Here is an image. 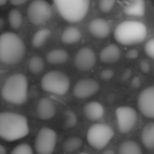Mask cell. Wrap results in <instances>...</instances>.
<instances>
[{
    "label": "cell",
    "instance_id": "6da1fadb",
    "mask_svg": "<svg viewBox=\"0 0 154 154\" xmlns=\"http://www.w3.org/2000/svg\"><path fill=\"white\" fill-rule=\"evenodd\" d=\"M30 132L28 119L24 115L14 112L0 113V138L15 141L26 137Z\"/></svg>",
    "mask_w": 154,
    "mask_h": 154
},
{
    "label": "cell",
    "instance_id": "7a4b0ae2",
    "mask_svg": "<svg viewBox=\"0 0 154 154\" xmlns=\"http://www.w3.org/2000/svg\"><path fill=\"white\" fill-rule=\"evenodd\" d=\"M26 55V45L16 33L0 34V61L7 66L17 64Z\"/></svg>",
    "mask_w": 154,
    "mask_h": 154
},
{
    "label": "cell",
    "instance_id": "3957f363",
    "mask_svg": "<svg viewBox=\"0 0 154 154\" xmlns=\"http://www.w3.org/2000/svg\"><path fill=\"white\" fill-rule=\"evenodd\" d=\"M2 98L12 105H22L28 100L29 82L26 75L15 73L8 77L1 89Z\"/></svg>",
    "mask_w": 154,
    "mask_h": 154
},
{
    "label": "cell",
    "instance_id": "277c9868",
    "mask_svg": "<svg viewBox=\"0 0 154 154\" xmlns=\"http://www.w3.org/2000/svg\"><path fill=\"white\" fill-rule=\"evenodd\" d=\"M148 35L146 24L136 20H125L117 24L114 30V38L122 45H134L141 43Z\"/></svg>",
    "mask_w": 154,
    "mask_h": 154
},
{
    "label": "cell",
    "instance_id": "5b68a950",
    "mask_svg": "<svg viewBox=\"0 0 154 154\" xmlns=\"http://www.w3.org/2000/svg\"><path fill=\"white\" fill-rule=\"evenodd\" d=\"M53 3L66 21L76 23L88 15L91 0H53Z\"/></svg>",
    "mask_w": 154,
    "mask_h": 154
},
{
    "label": "cell",
    "instance_id": "8992f818",
    "mask_svg": "<svg viewBox=\"0 0 154 154\" xmlns=\"http://www.w3.org/2000/svg\"><path fill=\"white\" fill-rule=\"evenodd\" d=\"M41 88L45 92L56 96H63L69 92L71 82L66 74L60 71H51L41 78Z\"/></svg>",
    "mask_w": 154,
    "mask_h": 154
},
{
    "label": "cell",
    "instance_id": "52a82bcc",
    "mask_svg": "<svg viewBox=\"0 0 154 154\" xmlns=\"http://www.w3.org/2000/svg\"><path fill=\"white\" fill-rule=\"evenodd\" d=\"M114 136V130L107 124H95L87 132V140L94 149H103Z\"/></svg>",
    "mask_w": 154,
    "mask_h": 154
},
{
    "label": "cell",
    "instance_id": "ba28073f",
    "mask_svg": "<svg viewBox=\"0 0 154 154\" xmlns=\"http://www.w3.org/2000/svg\"><path fill=\"white\" fill-rule=\"evenodd\" d=\"M26 16L35 26L45 24L52 17V7L47 0H33L29 5Z\"/></svg>",
    "mask_w": 154,
    "mask_h": 154
},
{
    "label": "cell",
    "instance_id": "9c48e42d",
    "mask_svg": "<svg viewBox=\"0 0 154 154\" xmlns=\"http://www.w3.org/2000/svg\"><path fill=\"white\" fill-rule=\"evenodd\" d=\"M57 143V134L51 128H42L37 133L35 149L38 154H53Z\"/></svg>",
    "mask_w": 154,
    "mask_h": 154
},
{
    "label": "cell",
    "instance_id": "30bf717a",
    "mask_svg": "<svg viewBox=\"0 0 154 154\" xmlns=\"http://www.w3.org/2000/svg\"><path fill=\"white\" fill-rule=\"evenodd\" d=\"M117 128L120 133L126 134L134 129L137 122V112L129 106H120L115 111Z\"/></svg>",
    "mask_w": 154,
    "mask_h": 154
},
{
    "label": "cell",
    "instance_id": "8fae6325",
    "mask_svg": "<svg viewBox=\"0 0 154 154\" xmlns=\"http://www.w3.org/2000/svg\"><path fill=\"white\" fill-rule=\"evenodd\" d=\"M96 54L89 47L80 48L74 57V66L77 70L88 72L96 64Z\"/></svg>",
    "mask_w": 154,
    "mask_h": 154
},
{
    "label": "cell",
    "instance_id": "7c38bea8",
    "mask_svg": "<svg viewBox=\"0 0 154 154\" xmlns=\"http://www.w3.org/2000/svg\"><path fill=\"white\" fill-rule=\"evenodd\" d=\"M100 89V85L93 78H84L75 84L73 95L78 99H87L94 96Z\"/></svg>",
    "mask_w": 154,
    "mask_h": 154
},
{
    "label": "cell",
    "instance_id": "4fadbf2b",
    "mask_svg": "<svg viewBox=\"0 0 154 154\" xmlns=\"http://www.w3.org/2000/svg\"><path fill=\"white\" fill-rule=\"evenodd\" d=\"M137 107L145 117L154 119V86L141 91L137 98Z\"/></svg>",
    "mask_w": 154,
    "mask_h": 154
},
{
    "label": "cell",
    "instance_id": "5bb4252c",
    "mask_svg": "<svg viewBox=\"0 0 154 154\" xmlns=\"http://www.w3.org/2000/svg\"><path fill=\"white\" fill-rule=\"evenodd\" d=\"M89 32L96 38L105 39L111 34V26L109 22L103 18H95L89 23Z\"/></svg>",
    "mask_w": 154,
    "mask_h": 154
},
{
    "label": "cell",
    "instance_id": "9a60e30c",
    "mask_svg": "<svg viewBox=\"0 0 154 154\" xmlns=\"http://www.w3.org/2000/svg\"><path fill=\"white\" fill-rule=\"evenodd\" d=\"M37 115L40 119L49 120L56 114V105L51 98L43 97L37 103Z\"/></svg>",
    "mask_w": 154,
    "mask_h": 154
},
{
    "label": "cell",
    "instance_id": "2e32d148",
    "mask_svg": "<svg viewBox=\"0 0 154 154\" xmlns=\"http://www.w3.org/2000/svg\"><path fill=\"white\" fill-rule=\"evenodd\" d=\"M124 13L131 17H141L146 13L145 0H125Z\"/></svg>",
    "mask_w": 154,
    "mask_h": 154
},
{
    "label": "cell",
    "instance_id": "e0dca14e",
    "mask_svg": "<svg viewBox=\"0 0 154 154\" xmlns=\"http://www.w3.org/2000/svg\"><path fill=\"white\" fill-rule=\"evenodd\" d=\"M120 58V49L118 45L111 43L105 47L99 53V59L103 63L111 64L115 63Z\"/></svg>",
    "mask_w": 154,
    "mask_h": 154
},
{
    "label": "cell",
    "instance_id": "ac0fdd59",
    "mask_svg": "<svg viewBox=\"0 0 154 154\" xmlns=\"http://www.w3.org/2000/svg\"><path fill=\"white\" fill-rule=\"evenodd\" d=\"M84 114L89 120L97 122L101 119L105 115V108L98 101H89L84 108Z\"/></svg>",
    "mask_w": 154,
    "mask_h": 154
},
{
    "label": "cell",
    "instance_id": "d6986e66",
    "mask_svg": "<svg viewBox=\"0 0 154 154\" xmlns=\"http://www.w3.org/2000/svg\"><path fill=\"white\" fill-rule=\"evenodd\" d=\"M82 32L76 26H68L63 30L61 34V41L64 45H74L82 39Z\"/></svg>",
    "mask_w": 154,
    "mask_h": 154
},
{
    "label": "cell",
    "instance_id": "ffe728a7",
    "mask_svg": "<svg viewBox=\"0 0 154 154\" xmlns=\"http://www.w3.org/2000/svg\"><path fill=\"white\" fill-rule=\"evenodd\" d=\"M141 141L148 150H154V122H148L141 131Z\"/></svg>",
    "mask_w": 154,
    "mask_h": 154
},
{
    "label": "cell",
    "instance_id": "44dd1931",
    "mask_svg": "<svg viewBox=\"0 0 154 154\" xmlns=\"http://www.w3.org/2000/svg\"><path fill=\"white\" fill-rule=\"evenodd\" d=\"M69 59V53L63 49H53L47 54V60L51 64H62Z\"/></svg>",
    "mask_w": 154,
    "mask_h": 154
},
{
    "label": "cell",
    "instance_id": "7402d4cb",
    "mask_svg": "<svg viewBox=\"0 0 154 154\" xmlns=\"http://www.w3.org/2000/svg\"><path fill=\"white\" fill-rule=\"evenodd\" d=\"M52 32L51 30L45 28L41 29V30H38L34 35L32 36V39H31V43H32L33 48L35 49H39L42 45H45V42L48 41V39L51 37Z\"/></svg>",
    "mask_w": 154,
    "mask_h": 154
},
{
    "label": "cell",
    "instance_id": "603a6c76",
    "mask_svg": "<svg viewBox=\"0 0 154 154\" xmlns=\"http://www.w3.org/2000/svg\"><path fill=\"white\" fill-rule=\"evenodd\" d=\"M118 154H143L141 148L134 140H125L120 143Z\"/></svg>",
    "mask_w": 154,
    "mask_h": 154
},
{
    "label": "cell",
    "instance_id": "cb8c5ba5",
    "mask_svg": "<svg viewBox=\"0 0 154 154\" xmlns=\"http://www.w3.org/2000/svg\"><path fill=\"white\" fill-rule=\"evenodd\" d=\"M8 19H9V23L11 28L14 30H19L23 23V16H22L21 12L17 9H13L10 11Z\"/></svg>",
    "mask_w": 154,
    "mask_h": 154
},
{
    "label": "cell",
    "instance_id": "d4e9b609",
    "mask_svg": "<svg viewBox=\"0 0 154 154\" xmlns=\"http://www.w3.org/2000/svg\"><path fill=\"white\" fill-rule=\"evenodd\" d=\"M82 143H84V141L80 137H70L63 143V151L66 153H72V152H75L78 149H80L82 147Z\"/></svg>",
    "mask_w": 154,
    "mask_h": 154
},
{
    "label": "cell",
    "instance_id": "484cf974",
    "mask_svg": "<svg viewBox=\"0 0 154 154\" xmlns=\"http://www.w3.org/2000/svg\"><path fill=\"white\" fill-rule=\"evenodd\" d=\"M29 71L32 74L38 75L45 70V62H43L42 58L38 55H35L33 57H31V59L29 60Z\"/></svg>",
    "mask_w": 154,
    "mask_h": 154
},
{
    "label": "cell",
    "instance_id": "4316f807",
    "mask_svg": "<svg viewBox=\"0 0 154 154\" xmlns=\"http://www.w3.org/2000/svg\"><path fill=\"white\" fill-rule=\"evenodd\" d=\"M63 122L66 128H73L77 124V115L72 110H66L63 114Z\"/></svg>",
    "mask_w": 154,
    "mask_h": 154
},
{
    "label": "cell",
    "instance_id": "83f0119b",
    "mask_svg": "<svg viewBox=\"0 0 154 154\" xmlns=\"http://www.w3.org/2000/svg\"><path fill=\"white\" fill-rule=\"evenodd\" d=\"M116 0H98V9L100 12L107 14L113 10Z\"/></svg>",
    "mask_w": 154,
    "mask_h": 154
},
{
    "label": "cell",
    "instance_id": "f1b7e54d",
    "mask_svg": "<svg viewBox=\"0 0 154 154\" xmlns=\"http://www.w3.org/2000/svg\"><path fill=\"white\" fill-rule=\"evenodd\" d=\"M11 154H34L33 149L29 143H19L11 152Z\"/></svg>",
    "mask_w": 154,
    "mask_h": 154
},
{
    "label": "cell",
    "instance_id": "f546056e",
    "mask_svg": "<svg viewBox=\"0 0 154 154\" xmlns=\"http://www.w3.org/2000/svg\"><path fill=\"white\" fill-rule=\"evenodd\" d=\"M145 53L150 58L154 59V38L150 39L146 42L145 45Z\"/></svg>",
    "mask_w": 154,
    "mask_h": 154
},
{
    "label": "cell",
    "instance_id": "4dcf8cb0",
    "mask_svg": "<svg viewBox=\"0 0 154 154\" xmlns=\"http://www.w3.org/2000/svg\"><path fill=\"white\" fill-rule=\"evenodd\" d=\"M100 78L103 80H110L113 78L114 76V72L111 70V69H105L100 72Z\"/></svg>",
    "mask_w": 154,
    "mask_h": 154
},
{
    "label": "cell",
    "instance_id": "1f68e13d",
    "mask_svg": "<svg viewBox=\"0 0 154 154\" xmlns=\"http://www.w3.org/2000/svg\"><path fill=\"white\" fill-rule=\"evenodd\" d=\"M138 55H139L138 51H137V50H135V49H133V50H129V51L127 52V54H126L127 58H128V59H130V60H134V59H136V58L138 57Z\"/></svg>",
    "mask_w": 154,
    "mask_h": 154
},
{
    "label": "cell",
    "instance_id": "d6a6232c",
    "mask_svg": "<svg viewBox=\"0 0 154 154\" xmlns=\"http://www.w3.org/2000/svg\"><path fill=\"white\" fill-rule=\"evenodd\" d=\"M140 70L143 71V73H148L150 71V64L147 60H143L140 62Z\"/></svg>",
    "mask_w": 154,
    "mask_h": 154
},
{
    "label": "cell",
    "instance_id": "836d02e7",
    "mask_svg": "<svg viewBox=\"0 0 154 154\" xmlns=\"http://www.w3.org/2000/svg\"><path fill=\"white\" fill-rule=\"evenodd\" d=\"M9 1L14 7H20V5H23L28 0H9Z\"/></svg>",
    "mask_w": 154,
    "mask_h": 154
},
{
    "label": "cell",
    "instance_id": "e575fe53",
    "mask_svg": "<svg viewBox=\"0 0 154 154\" xmlns=\"http://www.w3.org/2000/svg\"><path fill=\"white\" fill-rule=\"evenodd\" d=\"M0 154H7V149L3 145L0 143Z\"/></svg>",
    "mask_w": 154,
    "mask_h": 154
},
{
    "label": "cell",
    "instance_id": "d590c367",
    "mask_svg": "<svg viewBox=\"0 0 154 154\" xmlns=\"http://www.w3.org/2000/svg\"><path fill=\"white\" fill-rule=\"evenodd\" d=\"M8 1H9V0H0V7H3V5H5L8 3Z\"/></svg>",
    "mask_w": 154,
    "mask_h": 154
},
{
    "label": "cell",
    "instance_id": "8d00e7d4",
    "mask_svg": "<svg viewBox=\"0 0 154 154\" xmlns=\"http://www.w3.org/2000/svg\"><path fill=\"white\" fill-rule=\"evenodd\" d=\"M3 24H5V20H3L2 18H0V31L3 28Z\"/></svg>",
    "mask_w": 154,
    "mask_h": 154
},
{
    "label": "cell",
    "instance_id": "74e56055",
    "mask_svg": "<svg viewBox=\"0 0 154 154\" xmlns=\"http://www.w3.org/2000/svg\"><path fill=\"white\" fill-rule=\"evenodd\" d=\"M103 154H115V153H114L113 150H107V151H105Z\"/></svg>",
    "mask_w": 154,
    "mask_h": 154
},
{
    "label": "cell",
    "instance_id": "f35d334b",
    "mask_svg": "<svg viewBox=\"0 0 154 154\" xmlns=\"http://www.w3.org/2000/svg\"><path fill=\"white\" fill-rule=\"evenodd\" d=\"M79 154H89V153H86V152H82V153H79Z\"/></svg>",
    "mask_w": 154,
    "mask_h": 154
}]
</instances>
